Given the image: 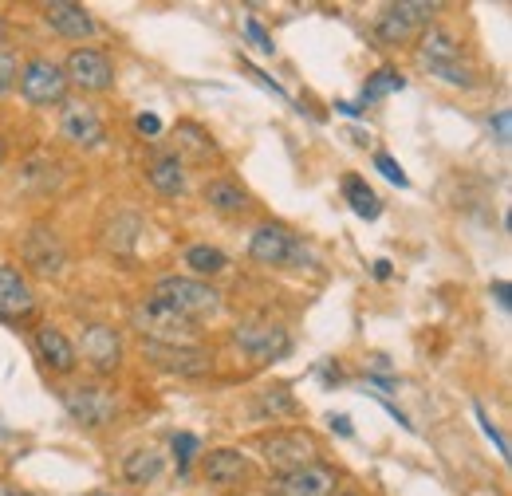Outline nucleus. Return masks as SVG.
Wrapping results in <instances>:
<instances>
[{"instance_id":"1","label":"nucleus","mask_w":512,"mask_h":496,"mask_svg":"<svg viewBox=\"0 0 512 496\" xmlns=\"http://www.w3.org/2000/svg\"><path fill=\"white\" fill-rule=\"evenodd\" d=\"M130 323L142 335V343H158V347H197V323L170 311L158 300H142L130 308Z\"/></svg>"},{"instance_id":"2","label":"nucleus","mask_w":512,"mask_h":496,"mask_svg":"<svg viewBox=\"0 0 512 496\" xmlns=\"http://www.w3.org/2000/svg\"><path fill=\"white\" fill-rule=\"evenodd\" d=\"M438 4H422V0H402V4H386L383 16L375 20V36L386 48H402L410 40H418L430 20H434Z\"/></svg>"},{"instance_id":"3","label":"nucleus","mask_w":512,"mask_h":496,"mask_svg":"<svg viewBox=\"0 0 512 496\" xmlns=\"http://www.w3.org/2000/svg\"><path fill=\"white\" fill-rule=\"evenodd\" d=\"M154 300L166 304L170 311L186 315V319H201V315H213L221 308V296L205 284V280H190V276H170V280H158L154 288Z\"/></svg>"},{"instance_id":"4","label":"nucleus","mask_w":512,"mask_h":496,"mask_svg":"<svg viewBox=\"0 0 512 496\" xmlns=\"http://www.w3.org/2000/svg\"><path fill=\"white\" fill-rule=\"evenodd\" d=\"M260 457L276 473H292V469H304V465L320 461V441L308 430H280V434L260 437Z\"/></svg>"},{"instance_id":"5","label":"nucleus","mask_w":512,"mask_h":496,"mask_svg":"<svg viewBox=\"0 0 512 496\" xmlns=\"http://www.w3.org/2000/svg\"><path fill=\"white\" fill-rule=\"evenodd\" d=\"M249 256L256 264H268V268H304L308 264L304 241L284 225H260L249 241Z\"/></svg>"},{"instance_id":"6","label":"nucleus","mask_w":512,"mask_h":496,"mask_svg":"<svg viewBox=\"0 0 512 496\" xmlns=\"http://www.w3.org/2000/svg\"><path fill=\"white\" fill-rule=\"evenodd\" d=\"M64 79L79 91H107L115 83V63L103 48H75L67 52V63L60 67Z\"/></svg>"},{"instance_id":"7","label":"nucleus","mask_w":512,"mask_h":496,"mask_svg":"<svg viewBox=\"0 0 512 496\" xmlns=\"http://www.w3.org/2000/svg\"><path fill=\"white\" fill-rule=\"evenodd\" d=\"M64 406H67V414H71L79 426H87V430H103V426H111L115 414H119L115 394L103 390V386H71V390H64Z\"/></svg>"},{"instance_id":"8","label":"nucleus","mask_w":512,"mask_h":496,"mask_svg":"<svg viewBox=\"0 0 512 496\" xmlns=\"http://www.w3.org/2000/svg\"><path fill=\"white\" fill-rule=\"evenodd\" d=\"M272 496H335L339 493V473L323 461H312L304 469H292V473H276L272 485H268Z\"/></svg>"},{"instance_id":"9","label":"nucleus","mask_w":512,"mask_h":496,"mask_svg":"<svg viewBox=\"0 0 512 496\" xmlns=\"http://www.w3.org/2000/svg\"><path fill=\"white\" fill-rule=\"evenodd\" d=\"M20 95L32 107H64L67 79L52 60H32L20 71Z\"/></svg>"},{"instance_id":"10","label":"nucleus","mask_w":512,"mask_h":496,"mask_svg":"<svg viewBox=\"0 0 512 496\" xmlns=\"http://www.w3.org/2000/svg\"><path fill=\"white\" fill-rule=\"evenodd\" d=\"M142 355L166 374L178 378H197V374L213 371V355L205 347H158V343H142Z\"/></svg>"},{"instance_id":"11","label":"nucleus","mask_w":512,"mask_h":496,"mask_svg":"<svg viewBox=\"0 0 512 496\" xmlns=\"http://www.w3.org/2000/svg\"><path fill=\"white\" fill-rule=\"evenodd\" d=\"M201 469H205V481L217 493H237L241 485L253 481V465H249V457L241 449H213Z\"/></svg>"},{"instance_id":"12","label":"nucleus","mask_w":512,"mask_h":496,"mask_svg":"<svg viewBox=\"0 0 512 496\" xmlns=\"http://www.w3.org/2000/svg\"><path fill=\"white\" fill-rule=\"evenodd\" d=\"M24 264H28L36 276H60L67 264L64 241H60L48 225H32L28 237H24Z\"/></svg>"},{"instance_id":"13","label":"nucleus","mask_w":512,"mask_h":496,"mask_svg":"<svg viewBox=\"0 0 512 496\" xmlns=\"http://www.w3.org/2000/svg\"><path fill=\"white\" fill-rule=\"evenodd\" d=\"M83 359L99 374H115L123 367V339L107 323H87L83 327Z\"/></svg>"},{"instance_id":"14","label":"nucleus","mask_w":512,"mask_h":496,"mask_svg":"<svg viewBox=\"0 0 512 496\" xmlns=\"http://www.w3.org/2000/svg\"><path fill=\"white\" fill-rule=\"evenodd\" d=\"M233 339H237V347L245 355H253L260 363H276V359H284L292 351L288 331L284 327H268V323H245V327H237Z\"/></svg>"},{"instance_id":"15","label":"nucleus","mask_w":512,"mask_h":496,"mask_svg":"<svg viewBox=\"0 0 512 496\" xmlns=\"http://www.w3.org/2000/svg\"><path fill=\"white\" fill-rule=\"evenodd\" d=\"M418 60L430 75H446L453 67H461V44L457 36L446 32L442 24H430L422 36H418Z\"/></svg>"},{"instance_id":"16","label":"nucleus","mask_w":512,"mask_h":496,"mask_svg":"<svg viewBox=\"0 0 512 496\" xmlns=\"http://www.w3.org/2000/svg\"><path fill=\"white\" fill-rule=\"evenodd\" d=\"M138 237H142V217L127 205H111L103 225H99V241L111 252H134Z\"/></svg>"},{"instance_id":"17","label":"nucleus","mask_w":512,"mask_h":496,"mask_svg":"<svg viewBox=\"0 0 512 496\" xmlns=\"http://www.w3.org/2000/svg\"><path fill=\"white\" fill-rule=\"evenodd\" d=\"M44 24L56 32V36H64V40H91L95 36V20H91V12L87 8H79V4H67V0H52V4H44Z\"/></svg>"},{"instance_id":"18","label":"nucleus","mask_w":512,"mask_h":496,"mask_svg":"<svg viewBox=\"0 0 512 496\" xmlns=\"http://www.w3.org/2000/svg\"><path fill=\"white\" fill-rule=\"evenodd\" d=\"M174 158L186 166V162H197V166H205V162H217L221 158V150H217V138L205 130V126L197 123H178L174 126Z\"/></svg>"},{"instance_id":"19","label":"nucleus","mask_w":512,"mask_h":496,"mask_svg":"<svg viewBox=\"0 0 512 496\" xmlns=\"http://www.w3.org/2000/svg\"><path fill=\"white\" fill-rule=\"evenodd\" d=\"M32 311H36V296L28 280L16 268L0 264V319H28Z\"/></svg>"},{"instance_id":"20","label":"nucleus","mask_w":512,"mask_h":496,"mask_svg":"<svg viewBox=\"0 0 512 496\" xmlns=\"http://www.w3.org/2000/svg\"><path fill=\"white\" fill-rule=\"evenodd\" d=\"M60 126L75 146H103V138H107V130L99 123V111L87 107V103H64Z\"/></svg>"},{"instance_id":"21","label":"nucleus","mask_w":512,"mask_h":496,"mask_svg":"<svg viewBox=\"0 0 512 496\" xmlns=\"http://www.w3.org/2000/svg\"><path fill=\"white\" fill-rule=\"evenodd\" d=\"M36 355L44 359V367H52L56 374L75 371V347L67 343V335L60 327H40L36 331Z\"/></svg>"},{"instance_id":"22","label":"nucleus","mask_w":512,"mask_h":496,"mask_svg":"<svg viewBox=\"0 0 512 496\" xmlns=\"http://www.w3.org/2000/svg\"><path fill=\"white\" fill-rule=\"evenodd\" d=\"M146 178H150V186L158 189L162 197H178V193H186V166H182L174 154H158V158L150 162Z\"/></svg>"},{"instance_id":"23","label":"nucleus","mask_w":512,"mask_h":496,"mask_svg":"<svg viewBox=\"0 0 512 496\" xmlns=\"http://www.w3.org/2000/svg\"><path fill=\"white\" fill-rule=\"evenodd\" d=\"M205 205L217 209V213H225V217H233V213H245L249 209V193L237 186L233 178H213L205 186Z\"/></svg>"},{"instance_id":"24","label":"nucleus","mask_w":512,"mask_h":496,"mask_svg":"<svg viewBox=\"0 0 512 496\" xmlns=\"http://www.w3.org/2000/svg\"><path fill=\"white\" fill-rule=\"evenodd\" d=\"M343 197L351 201V209H355L363 221H375V217H379V209H383V205H379V197H375V189L367 186L359 174H343Z\"/></svg>"},{"instance_id":"25","label":"nucleus","mask_w":512,"mask_h":496,"mask_svg":"<svg viewBox=\"0 0 512 496\" xmlns=\"http://www.w3.org/2000/svg\"><path fill=\"white\" fill-rule=\"evenodd\" d=\"M158 473H162V457L154 453V449H134L127 461H123V477H127L130 485H150V481H158Z\"/></svg>"},{"instance_id":"26","label":"nucleus","mask_w":512,"mask_h":496,"mask_svg":"<svg viewBox=\"0 0 512 496\" xmlns=\"http://www.w3.org/2000/svg\"><path fill=\"white\" fill-rule=\"evenodd\" d=\"M402 87H406V75H402L398 67H379V71H371L367 83H363V103H379V99L402 91Z\"/></svg>"},{"instance_id":"27","label":"nucleus","mask_w":512,"mask_h":496,"mask_svg":"<svg viewBox=\"0 0 512 496\" xmlns=\"http://www.w3.org/2000/svg\"><path fill=\"white\" fill-rule=\"evenodd\" d=\"M186 264H190L193 272H201V276H217V272L229 268V256L213 245H193L186 248Z\"/></svg>"},{"instance_id":"28","label":"nucleus","mask_w":512,"mask_h":496,"mask_svg":"<svg viewBox=\"0 0 512 496\" xmlns=\"http://www.w3.org/2000/svg\"><path fill=\"white\" fill-rule=\"evenodd\" d=\"M296 410H300V402H296L284 386L264 390V394H260V402H256V414H260V418H280V414H296Z\"/></svg>"},{"instance_id":"29","label":"nucleus","mask_w":512,"mask_h":496,"mask_svg":"<svg viewBox=\"0 0 512 496\" xmlns=\"http://www.w3.org/2000/svg\"><path fill=\"white\" fill-rule=\"evenodd\" d=\"M375 170L379 174H386V182H394L398 189H410V178H406V170L390 158V154H375Z\"/></svg>"},{"instance_id":"30","label":"nucleus","mask_w":512,"mask_h":496,"mask_svg":"<svg viewBox=\"0 0 512 496\" xmlns=\"http://www.w3.org/2000/svg\"><path fill=\"white\" fill-rule=\"evenodd\" d=\"M16 75H20V63L8 48H0V95H8L16 87Z\"/></svg>"},{"instance_id":"31","label":"nucleus","mask_w":512,"mask_h":496,"mask_svg":"<svg viewBox=\"0 0 512 496\" xmlns=\"http://www.w3.org/2000/svg\"><path fill=\"white\" fill-rule=\"evenodd\" d=\"M473 414H477V422H481V430H485V437H489V441L497 445V453H501V457H509V441H505V437H501V430H497V426L489 422L485 406H473Z\"/></svg>"},{"instance_id":"32","label":"nucleus","mask_w":512,"mask_h":496,"mask_svg":"<svg viewBox=\"0 0 512 496\" xmlns=\"http://www.w3.org/2000/svg\"><path fill=\"white\" fill-rule=\"evenodd\" d=\"M193 453H197V437H193V434L174 437V457H178V469H182V473H186V465H190Z\"/></svg>"},{"instance_id":"33","label":"nucleus","mask_w":512,"mask_h":496,"mask_svg":"<svg viewBox=\"0 0 512 496\" xmlns=\"http://www.w3.org/2000/svg\"><path fill=\"white\" fill-rule=\"evenodd\" d=\"M245 36L253 40V44H256V48H260V52H268V56L276 52V44H272V36H268V32L260 28V20H253V16L245 20Z\"/></svg>"},{"instance_id":"34","label":"nucleus","mask_w":512,"mask_h":496,"mask_svg":"<svg viewBox=\"0 0 512 496\" xmlns=\"http://www.w3.org/2000/svg\"><path fill=\"white\" fill-rule=\"evenodd\" d=\"M241 67H245V71H249V75H253V79H260V87H264V91H272V95H276V99H288V91H284V87H280V83H276V79H272V75H264V71H260V67H256V63H241Z\"/></svg>"},{"instance_id":"35","label":"nucleus","mask_w":512,"mask_h":496,"mask_svg":"<svg viewBox=\"0 0 512 496\" xmlns=\"http://www.w3.org/2000/svg\"><path fill=\"white\" fill-rule=\"evenodd\" d=\"M134 126H138V134H146V138H158V134H162V119H158V115H150V111H142Z\"/></svg>"},{"instance_id":"36","label":"nucleus","mask_w":512,"mask_h":496,"mask_svg":"<svg viewBox=\"0 0 512 496\" xmlns=\"http://www.w3.org/2000/svg\"><path fill=\"white\" fill-rule=\"evenodd\" d=\"M371 398H375V402L383 406L390 418H398V426H402V430H414V426H410V418H406V414H402V410H398V406H394V402H390L386 394H371Z\"/></svg>"},{"instance_id":"37","label":"nucleus","mask_w":512,"mask_h":496,"mask_svg":"<svg viewBox=\"0 0 512 496\" xmlns=\"http://www.w3.org/2000/svg\"><path fill=\"white\" fill-rule=\"evenodd\" d=\"M489 126L497 130V142H501V146H509V111H497V115H489Z\"/></svg>"},{"instance_id":"38","label":"nucleus","mask_w":512,"mask_h":496,"mask_svg":"<svg viewBox=\"0 0 512 496\" xmlns=\"http://www.w3.org/2000/svg\"><path fill=\"white\" fill-rule=\"evenodd\" d=\"M493 300H497V308H501V311L512 308V288H509V280H497V284H493Z\"/></svg>"},{"instance_id":"39","label":"nucleus","mask_w":512,"mask_h":496,"mask_svg":"<svg viewBox=\"0 0 512 496\" xmlns=\"http://www.w3.org/2000/svg\"><path fill=\"white\" fill-rule=\"evenodd\" d=\"M331 430L339 437H355V430H351V418H343V414H331Z\"/></svg>"},{"instance_id":"40","label":"nucleus","mask_w":512,"mask_h":496,"mask_svg":"<svg viewBox=\"0 0 512 496\" xmlns=\"http://www.w3.org/2000/svg\"><path fill=\"white\" fill-rule=\"evenodd\" d=\"M320 378H323V386H335V382H343V374H339V363H323Z\"/></svg>"},{"instance_id":"41","label":"nucleus","mask_w":512,"mask_h":496,"mask_svg":"<svg viewBox=\"0 0 512 496\" xmlns=\"http://www.w3.org/2000/svg\"><path fill=\"white\" fill-rule=\"evenodd\" d=\"M390 272H394L390 260H375V280H390Z\"/></svg>"},{"instance_id":"42","label":"nucleus","mask_w":512,"mask_h":496,"mask_svg":"<svg viewBox=\"0 0 512 496\" xmlns=\"http://www.w3.org/2000/svg\"><path fill=\"white\" fill-rule=\"evenodd\" d=\"M339 111H343V115H351V119H363V111H359L355 103H339Z\"/></svg>"},{"instance_id":"43","label":"nucleus","mask_w":512,"mask_h":496,"mask_svg":"<svg viewBox=\"0 0 512 496\" xmlns=\"http://www.w3.org/2000/svg\"><path fill=\"white\" fill-rule=\"evenodd\" d=\"M0 36H4V20H0Z\"/></svg>"},{"instance_id":"44","label":"nucleus","mask_w":512,"mask_h":496,"mask_svg":"<svg viewBox=\"0 0 512 496\" xmlns=\"http://www.w3.org/2000/svg\"><path fill=\"white\" fill-rule=\"evenodd\" d=\"M0 162H4V146H0Z\"/></svg>"},{"instance_id":"45","label":"nucleus","mask_w":512,"mask_h":496,"mask_svg":"<svg viewBox=\"0 0 512 496\" xmlns=\"http://www.w3.org/2000/svg\"><path fill=\"white\" fill-rule=\"evenodd\" d=\"M343 496H359V493H343Z\"/></svg>"}]
</instances>
